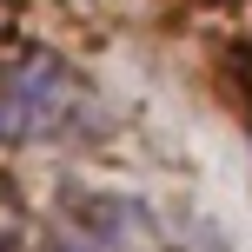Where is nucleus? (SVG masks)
<instances>
[{
    "instance_id": "20e7f679",
    "label": "nucleus",
    "mask_w": 252,
    "mask_h": 252,
    "mask_svg": "<svg viewBox=\"0 0 252 252\" xmlns=\"http://www.w3.org/2000/svg\"><path fill=\"white\" fill-rule=\"evenodd\" d=\"M0 33H7V0H0Z\"/></svg>"
},
{
    "instance_id": "f257e3e1",
    "label": "nucleus",
    "mask_w": 252,
    "mask_h": 252,
    "mask_svg": "<svg viewBox=\"0 0 252 252\" xmlns=\"http://www.w3.org/2000/svg\"><path fill=\"white\" fill-rule=\"evenodd\" d=\"M87 113H93V87L53 47H27L0 66V146H47L87 126Z\"/></svg>"
},
{
    "instance_id": "f03ea898",
    "label": "nucleus",
    "mask_w": 252,
    "mask_h": 252,
    "mask_svg": "<svg viewBox=\"0 0 252 252\" xmlns=\"http://www.w3.org/2000/svg\"><path fill=\"white\" fill-rule=\"evenodd\" d=\"M47 252H173L159 219L126 192H66L47 219Z\"/></svg>"
},
{
    "instance_id": "7ed1b4c3",
    "label": "nucleus",
    "mask_w": 252,
    "mask_h": 252,
    "mask_svg": "<svg viewBox=\"0 0 252 252\" xmlns=\"http://www.w3.org/2000/svg\"><path fill=\"white\" fill-rule=\"evenodd\" d=\"M20 226H27V206H20V192H13V179L0 173V252H13Z\"/></svg>"
}]
</instances>
